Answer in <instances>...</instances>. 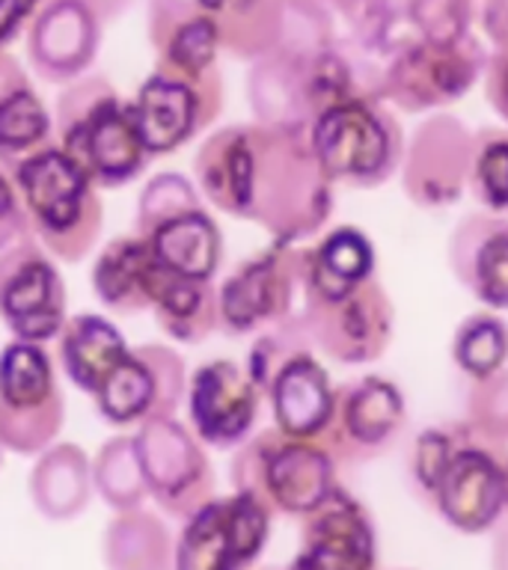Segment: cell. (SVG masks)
I'll return each instance as SVG.
<instances>
[{"label": "cell", "instance_id": "obj_5", "mask_svg": "<svg viewBox=\"0 0 508 570\" xmlns=\"http://www.w3.org/2000/svg\"><path fill=\"white\" fill-rule=\"evenodd\" d=\"M232 484L271 511L306 517L339 488L336 458L319 440H297L271 428L235 454Z\"/></svg>", "mask_w": 508, "mask_h": 570}, {"label": "cell", "instance_id": "obj_7", "mask_svg": "<svg viewBox=\"0 0 508 570\" xmlns=\"http://www.w3.org/2000/svg\"><path fill=\"white\" fill-rule=\"evenodd\" d=\"M226 87L221 66L208 71H178L155 62L131 101V116L149 155L176 151L223 114Z\"/></svg>", "mask_w": 508, "mask_h": 570}, {"label": "cell", "instance_id": "obj_49", "mask_svg": "<svg viewBox=\"0 0 508 570\" xmlns=\"http://www.w3.org/2000/svg\"><path fill=\"white\" fill-rule=\"evenodd\" d=\"M0 454H3V449H0Z\"/></svg>", "mask_w": 508, "mask_h": 570}, {"label": "cell", "instance_id": "obj_41", "mask_svg": "<svg viewBox=\"0 0 508 570\" xmlns=\"http://www.w3.org/2000/svg\"><path fill=\"white\" fill-rule=\"evenodd\" d=\"M30 235H33V232H30V223H27L25 205L18 199L16 185H12V178L0 169V253H7L9 247H16L18 240L30 238Z\"/></svg>", "mask_w": 508, "mask_h": 570}, {"label": "cell", "instance_id": "obj_4", "mask_svg": "<svg viewBox=\"0 0 508 570\" xmlns=\"http://www.w3.org/2000/svg\"><path fill=\"white\" fill-rule=\"evenodd\" d=\"M413 475L437 514L458 532H488L508 514L506 458L488 445L458 443L446 431H426L413 454Z\"/></svg>", "mask_w": 508, "mask_h": 570}, {"label": "cell", "instance_id": "obj_25", "mask_svg": "<svg viewBox=\"0 0 508 570\" xmlns=\"http://www.w3.org/2000/svg\"><path fill=\"white\" fill-rule=\"evenodd\" d=\"M203 9L212 18L221 51L235 60L256 62L283 45L285 0H203Z\"/></svg>", "mask_w": 508, "mask_h": 570}, {"label": "cell", "instance_id": "obj_30", "mask_svg": "<svg viewBox=\"0 0 508 570\" xmlns=\"http://www.w3.org/2000/svg\"><path fill=\"white\" fill-rule=\"evenodd\" d=\"M152 312L160 330L185 345H196L221 327L217 288L205 279L169 274L167 267H164V279L158 285Z\"/></svg>", "mask_w": 508, "mask_h": 570}, {"label": "cell", "instance_id": "obj_12", "mask_svg": "<svg viewBox=\"0 0 508 570\" xmlns=\"http://www.w3.org/2000/svg\"><path fill=\"white\" fill-rule=\"evenodd\" d=\"M485 60L488 53L472 36L449 45L413 39L387 57L381 98H390L404 114L440 110L470 92L485 71Z\"/></svg>", "mask_w": 508, "mask_h": 570}, {"label": "cell", "instance_id": "obj_2", "mask_svg": "<svg viewBox=\"0 0 508 570\" xmlns=\"http://www.w3.org/2000/svg\"><path fill=\"white\" fill-rule=\"evenodd\" d=\"M9 173L30 232L45 253L66 265L84 262L96 249L105 226L96 181L57 142L18 160Z\"/></svg>", "mask_w": 508, "mask_h": 570}, {"label": "cell", "instance_id": "obj_28", "mask_svg": "<svg viewBox=\"0 0 508 570\" xmlns=\"http://www.w3.org/2000/svg\"><path fill=\"white\" fill-rule=\"evenodd\" d=\"M152 247L160 267L169 274L190 276V279H205L212 283L217 274L223 256V238L217 223L205 214V208H194L167 220L164 226L143 238Z\"/></svg>", "mask_w": 508, "mask_h": 570}, {"label": "cell", "instance_id": "obj_15", "mask_svg": "<svg viewBox=\"0 0 508 570\" xmlns=\"http://www.w3.org/2000/svg\"><path fill=\"white\" fill-rule=\"evenodd\" d=\"M303 327L310 342L339 363H369L390 345L392 306L381 285L372 279L342 297L306 294Z\"/></svg>", "mask_w": 508, "mask_h": 570}, {"label": "cell", "instance_id": "obj_20", "mask_svg": "<svg viewBox=\"0 0 508 570\" xmlns=\"http://www.w3.org/2000/svg\"><path fill=\"white\" fill-rule=\"evenodd\" d=\"M401 422H404L401 392L383 377H365L336 395L333 419L321 445L333 458L369 454L390 443Z\"/></svg>", "mask_w": 508, "mask_h": 570}, {"label": "cell", "instance_id": "obj_16", "mask_svg": "<svg viewBox=\"0 0 508 570\" xmlns=\"http://www.w3.org/2000/svg\"><path fill=\"white\" fill-rule=\"evenodd\" d=\"M472 137L455 116H428L404 149V190L413 203L437 208L461 196L472 167Z\"/></svg>", "mask_w": 508, "mask_h": 570}, {"label": "cell", "instance_id": "obj_43", "mask_svg": "<svg viewBox=\"0 0 508 570\" xmlns=\"http://www.w3.org/2000/svg\"><path fill=\"white\" fill-rule=\"evenodd\" d=\"M39 9V0H0V51L25 30V24L33 21Z\"/></svg>", "mask_w": 508, "mask_h": 570}, {"label": "cell", "instance_id": "obj_3", "mask_svg": "<svg viewBox=\"0 0 508 570\" xmlns=\"http://www.w3.org/2000/svg\"><path fill=\"white\" fill-rule=\"evenodd\" d=\"M53 119L57 146L96 187L128 185L149 164L152 155L137 134L131 101H125L101 75H84L66 83Z\"/></svg>", "mask_w": 508, "mask_h": 570}, {"label": "cell", "instance_id": "obj_18", "mask_svg": "<svg viewBox=\"0 0 508 570\" xmlns=\"http://www.w3.org/2000/svg\"><path fill=\"white\" fill-rule=\"evenodd\" d=\"M101 30L84 0H51L27 27V62L48 83H71L92 69Z\"/></svg>", "mask_w": 508, "mask_h": 570}, {"label": "cell", "instance_id": "obj_47", "mask_svg": "<svg viewBox=\"0 0 508 570\" xmlns=\"http://www.w3.org/2000/svg\"><path fill=\"white\" fill-rule=\"evenodd\" d=\"M39 3H42V7H45V3H51V0H39Z\"/></svg>", "mask_w": 508, "mask_h": 570}, {"label": "cell", "instance_id": "obj_14", "mask_svg": "<svg viewBox=\"0 0 508 570\" xmlns=\"http://www.w3.org/2000/svg\"><path fill=\"white\" fill-rule=\"evenodd\" d=\"M185 360L167 345L131 347L92 392L98 413L110 425H140L152 416H176L185 401Z\"/></svg>", "mask_w": 508, "mask_h": 570}, {"label": "cell", "instance_id": "obj_17", "mask_svg": "<svg viewBox=\"0 0 508 570\" xmlns=\"http://www.w3.org/2000/svg\"><path fill=\"white\" fill-rule=\"evenodd\" d=\"M258 395V386L238 363L214 360L199 365L185 392L190 431L217 449L244 443L256 425Z\"/></svg>", "mask_w": 508, "mask_h": 570}, {"label": "cell", "instance_id": "obj_24", "mask_svg": "<svg viewBox=\"0 0 508 570\" xmlns=\"http://www.w3.org/2000/svg\"><path fill=\"white\" fill-rule=\"evenodd\" d=\"M274 407L276 431L297 440H324L336 407V392L330 390L324 368L303 351L285 363L267 386Z\"/></svg>", "mask_w": 508, "mask_h": 570}, {"label": "cell", "instance_id": "obj_22", "mask_svg": "<svg viewBox=\"0 0 508 570\" xmlns=\"http://www.w3.org/2000/svg\"><path fill=\"white\" fill-rule=\"evenodd\" d=\"M312 53L276 48L250 66L247 98L258 125L306 131L312 122L310 75L306 60Z\"/></svg>", "mask_w": 508, "mask_h": 570}, {"label": "cell", "instance_id": "obj_19", "mask_svg": "<svg viewBox=\"0 0 508 570\" xmlns=\"http://www.w3.org/2000/svg\"><path fill=\"white\" fill-rule=\"evenodd\" d=\"M303 543L289 570H374L372 517L351 493L336 488L315 511L303 517Z\"/></svg>", "mask_w": 508, "mask_h": 570}, {"label": "cell", "instance_id": "obj_48", "mask_svg": "<svg viewBox=\"0 0 508 570\" xmlns=\"http://www.w3.org/2000/svg\"><path fill=\"white\" fill-rule=\"evenodd\" d=\"M506 472H508V458H506Z\"/></svg>", "mask_w": 508, "mask_h": 570}, {"label": "cell", "instance_id": "obj_1", "mask_svg": "<svg viewBox=\"0 0 508 570\" xmlns=\"http://www.w3.org/2000/svg\"><path fill=\"white\" fill-rule=\"evenodd\" d=\"M194 176L217 212L258 223L276 244L315 235L333 208L306 131L258 122L217 128L196 151Z\"/></svg>", "mask_w": 508, "mask_h": 570}, {"label": "cell", "instance_id": "obj_31", "mask_svg": "<svg viewBox=\"0 0 508 570\" xmlns=\"http://www.w3.org/2000/svg\"><path fill=\"white\" fill-rule=\"evenodd\" d=\"M374 253L363 232L342 226L330 232L319 247L310 249L306 294L312 297H342L356 285L372 279Z\"/></svg>", "mask_w": 508, "mask_h": 570}, {"label": "cell", "instance_id": "obj_44", "mask_svg": "<svg viewBox=\"0 0 508 570\" xmlns=\"http://www.w3.org/2000/svg\"><path fill=\"white\" fill-rule=\"evenodd\" d=\"M479 21L490 45H499L508 39V0H479Z\"/></svg>", "mask_w": 508, "mask_h": 570}, {"label": "cell", "instance_id": "obj_23", "mask_svg": "<svg viewBox=\"0 0 508 570\" xmlns=\"http://www.w3.org/2000/svg\"><path fill=\"white\" fill-rule=\"evenodd\" d=\"M160 279L164 267L140 235L107 240L92 265V292L119 315L152 309Z\"/></svg>", "mask_w": 508, "mask_h": 570}, {"label": "cell", "instance_id": "obj_10", "mask_svg": "<svg viewBox=\"0 0 508 570\" xmlns=\"http://www.w3.org/2000/svg\"><path fill=\"white\" fill-rule=\"evenodd\" d=\"M274 511L247 490L208 499L185 520L173 570H250L271 534Z\"/></svg>", "mask_w": 508, "mask_h": 570}, {"label": "cell", "instance_id": "obj_35", "mask_svg": "<svg viewBox=\"0 0 508 570\" xmlns=\"http://www.w3.org/2000/svg\"><path fill=\"white\" fill-rule=\"evenodd\" d=\"M455 363L461 365L472 381H485L490 374L502 372L508 356V327L497 315H470L455 333L452 345Z\"/></svg>", "mask_w": 508, "mask_h": 570}, {"label": "cell", "instance_id": "obj_38", "mask_svg": "<svg viewBox=\"0 0 508 570\" xmlns=\"http://www.w3.org/2000/svg\"><path fill=\"white\" fill-rule=\"evenodd\" d=\"M470 173L490 212L508 214V134L485 131L476 137Z\"/></svg>", "mask_w": 508, "mask_h": 570}, {"label": "cell", "instance_id": "obj_46", "mask_svg": "<svg viewBox=\"0 0 508 570\" xmlns=\"http://www.w3.org/2000/svg\"><path fill=\"white\" fill-rule=\"evenodd\" d=\"M490 570H508V523L497 525L490 547Z\"/></svg>", "mask_w": 508, "mask_h": 570}, {"label": "cell", "instance_id": "obj_27", "mask_svg": "<svg viewBox=\"0 0 508 570\" xmlns=\"http://www.w3.org/2000/svg\"><path fill=\"white\" fill-rule=\"evenodd\" d=\"M92 497V461L80 445L60 443L45 449L30 472V499L39 514L69 523Z\"/></svg>", "mask_w": 508, "mask_h": 570}, {"label": "cell", "instance_id": "obj_13", "mask_svg": "<svg viewBox=\"0 0 508 570\" xmlns=\"http://www.w3.org/2000/svg\"><path fill=\"white\" fill-rule=\"evenodd\" d=\"M0 318L18 342L42 345L66 324V285L53 258L30 235L0 253Z\"/></svg>", "mask_w": 508, "mask_h": 570}, {"label": "cell", "instance_id": "obj_42", "mask_svg": "<svg viewBox=\"0 0 508 570\" xmlns=\"http://www.w3.org/2000/svg\"><path fill=\"white\" fill-rule=\"evenodd\" d=\"M481 75H485V101L494 107L499 119L508 122V39L494 45Z\"/></svg>", "mask_w": 508, "mask_h": 570}, {"label": "cell", "instance_id": "obj_50", "mask_svg": "<svg viewBox=\"0 0 508 570\" xmlns=\"http://www.w3.org/2000/svg\"><path fill=\"white\" fill-rule=\"evenodd\" d=\"M392 3H395V0H392Z\"/></svg>", "mask_w": 508, "mask_h": 570}, {"label": "cell", "instance_id": "obj_32", "mask_svg": "<svg viewBox=\"0 0 508 570\" xmlns=\"http://www.w3.org/2000/svg\"><path fill=\"white\" fill-rule=\"evenodd\" d=\"M169 529L146 508L119 511L105 532L107 570H173Z\"/></svg>", "mask_w": 508, "mask_h": 570}, {"label": "cell", "instance_id": "obj_39", "mask_svg": "<svg viewBox=\"0 0 508 570\" xmlns=\"http://www.w3.org/2000/svg\"><path fill=\"white\" fill-rule=\"evenodd\" d=\"M470 428L488 443L508 440V372H497L485 381H472Z\"/></svg>", "mask_w": 508, "mask_h": 570}, {"label": "cell", "instance_id": "obj_45", "mask_svg": "<svg viewBox=\"0 0 508 570\" xmlns=\"http://www.w3.org/2000/svg\"><path fill=\"white\" fill-rule=\"evenodd\" d=\"M101 24H110L116 18H123L128 9H131L134 0H84Z\"/></svg>", "mask_w": 508, "mask_h": 570}, {"label": "cell", "instance_id": "obj_8", "mask_svg": "<svg viewBox=\"0 0 508 570\" xmlns=\"http://www.w3.org/2000/svg\"><path fill=\"white\" fill-rule=\"evenodd\" d=\"M310 249L274 244L250 258L217 288L221 327L232 336L276 327L285 321H303Z\"/></svg>", "mask_w": 508, "mask_h": 570}, {"label": "cell", "instance_id": "obj_34", "mask_svg": "<svg viewBox=\"0 0 508 570\" xmlns=\"http://www.w3.org/2000/svg\"><path fill=\"white\" fill-rule=\"evenodd\" d=\"M92 490L114 511L140 508L143 499L149 497L131 436H114L101 445L92 461Z\"/></svg>", "mask_w": 508, "mask_h": 570}, {"label": "cell", "instance_id": "obj_40", "mask_svg": "<svg viewBox=\"0 0 508 570\" xmlns=\"http://www.w3.org/2000/svg\"><path fill=\"white\" fill-rule=\"evenodd\" d=\"M203 16V0H146V24H149L152 48L158 51L169 36Z\"/></svg>", "mask_w": 508, "mask_h": 570}, {"label": "cell", "instance_id": "obj_36", "mask_svg": "<svg viewBox=\"0 0 508 570\" xmlns=\"http://www.w3.org/2000/svg\"><path fill=\"white\" fill-rule=\"evenodd\" d=\"M194 208H203L194 181L178 173H160L143 187L140 203H137V235L149 238L158 226Z\"/></svg>", "mask_w": 508, "mask_h": 570}, {"label": "cell", "instance_id": "obj_21", "mask_svg": "<svg viewBox=\"0 0 508 570\" xmlns=\"http://www.w3.org/2000/svg\"><path fill=\"white\" fill-rule=\"evenodd\" d=\"M449 262L463 288L490 309H508V220L499 214H470L458 223Z\"/></svg>", "mask_w": 508, "mask_h": 570}, {"label": "cell", "instance_id": "obj_37", "mask_svg": "<svg viewBox=\"0 0 508 570\" xmlns=\"http://www.w3.org/2000/svg\"><path fill=\"white\" fill-rule=\"evenodd\" d=\"M417 39L449 45L470 36L479 0H401Z\"/></svg>", "mask_w": 508, "mask_h": 570}, {"label": "cell", "instance_id": "obj_9", "mask_svg": "<svg viewBox=\"0 0 508 570\" xmlns=\"http://www.w3.org/2000/svg\"><path fill=\"white\" fill-rule=\"evenodd\" d=\"M60 386L51 356L33 342H9L0 351V449L42 454L62 428Z\"/></svg>", "mask_w": 508, "mask_h": 570}, {"label": "cell", "instance_id": "obj_11", "mask_svg": "<svg viewBox=\"0 0 508 570\" xmlns=\"http://www.w3.org/2000/svg\"><path fill=\"white\" fill-rule=\"evenodd\" d=\"M134 452L140 461L149 497L176 520L199 511L214 499V470L199 436L176 416H152L137 425Z\"/></svg>", "mask_w": 508, "mask_h": 570}, {"label": "cell", "instance_id": "obj_6", "mask_svg": "<svg viewBox=\"0 0 508 570\" xmlns=\"http://www.w3.org/2000/svg\"><path fill=\"white\" fill-rule=\"evenodd\" d=\"M310 149L330 181L378 185L401 158V131L378 98H348L324 107L306 128Z\"/></svg>", "mask_w": 508, "mask_h": 570}, {"label": "cell", "instance_id": "obj_33", "mask_svg": "<svg viewBox=\"0 0 508 570\" xmlns=\"http://www.w3.org/2000/svg\"><path fill=\"white\" fill-rule=\"evenodd\" d=\"M53 119L33 83L12 89L0 98V164L16 167L27 155L51 146Z\"/></svg>", "mask_w": 508, "mask_h": 570}, {"label": "cell", "instance_id": "obj_26", "mask_svg": "<svg viewBox=\"0 0 508 570\" xmlns=\"http://www.w3.org/2000/svg\"><path fill=\"white\" fill-rule=\"evenodd\" d=\"M285 7L321 27L333 48L381 53L387 48L392 0H285Z\"/></svg>", "mask_w": 508, "mask_h": 570}, {"label": "cell", "instance_id": "obj_29", "mask_svg": "<svg viewBox=\"0 0 508 570\" xmlns=\"http://www.w3.org/2000/svg\"><path fill=\"white\" fill-rule=\"evenodd\" d=\"M131 347L125 345L119 330L101 315H71L60 330V363L69 381L84 392H92L101 386L107 374L114 372L119 360Z\"/></svg>", "mask_w": 508, "mask_h": 570}]
</instances>
